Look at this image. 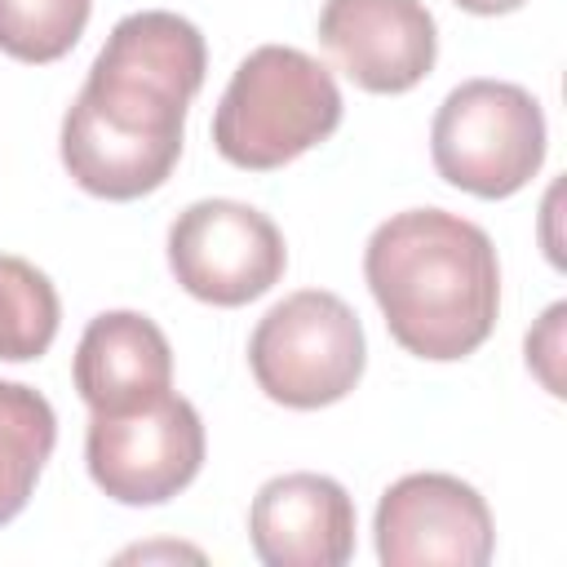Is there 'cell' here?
<instances>
[{
  "mask_svg": "<svg viewBox=\"0 0 567 567\" xmlns=\"http://www.w3.org/2000/svg\"><path fill=\"white\" fill-rule=\"evenodd\" d=\"M248 540L266 567H341L354 554V501L328 474H279L252 496Z\"/></svg>",
  "mask_w": 567,
  "mask_h": 567,
  "instance_id": "cell-10",
  "label": "cell"
},
{
  "mask_svg": "<svg viewBox=\"0 0 567 567\" xmlns=\"http://www.w3.org/2000/svg\"><path fill=\"white\" fill-rule=\"evenodd\" d=\"M204 447L199 412L173 390L124 412H93L84 434L89 474L120 505H164L186 492Z\"/></svg>",
  "mask_w": 567,
  "mask_h": 567,
  "instance_id": "cell-6",
  "label": "cell"
},
{
  "mask_svg": "<svg viewBox=\"0 0 567 567\" xmlns=\"http://www.w3.org/2000/svg\"><path fill=\"white\" fill-rule=\"evenodd\" d=\"M58 319L62 306L49 275L22 257L0 252V359L4 363L40 359L58 337Z\"/></svg>",
  "mask_w": 567,
  "mask_h": 567,
  "instance_id": "cell-13",
  "label": "cell"
},
{
  "mask_svg": "<svg viewBox=\"0 0 567 567\" xmlns=\"http://www.w3.org/2000/svg\"><path fill=\"white\" fill-rule=\"evenodd\" d=\"M563 315H567V306L554 301V306L545 310L540 328L527 332V368H536V377L545 381L549 394H563V377H558V368H554V363H558V350H563V341H558V332H563Z\"/></svg>",
  "mask_w": 567,
  "mask_h": 567,
  "instance_id": "cell-15",
  "label": "cell"
},
{
  "mask_svg": "<svg viewBox=\"0 0 567 567\" xmlns=\"http://www.w3.org/2000/svg\"><path fill=\"white\" fill-rule=\"evenodd\" d=\"M53 443H58L53 403L22 381H0V527L27 509L53 456Z\"/></svg>",
  "mask_w": 567,
  "mask_h": 567,
  "instance_id": "cell-12",
  "label": "cell"
},
{
  "mask_svg": "<svg viewBox=\"0 0 567 567\" xmlns=\"http://www.w3.org/2000/svg\"><path fill=\"white\" fill-rule=\"evenodd\" d=\"M168 270L195 301L235 310L284 279L288 248L261 208L239 199H195L168 226Z\"/></svg>",
  "mask_w": 567,
  "mask_h": 567,
  "instance_id": "cell-7",
  "label": "cell"
},
{
  "mask_svg": "<svg viewBox=\"0 0 567 567\" xmlns=\"http://www.w3.org/2000/svg\"><path fill=\"white\" fill-rule=\"evenodd\" d=\"M319 40L363 93H408L439 58V27L421 0H328Z\"/></svg>",
  "mask_w": 567,
  "mask_h": 567,
  "instance_id": "cell-9",
  "label": "cell"
},
{
  "mask_svg": "<svg viewBox=\"0 0 567 567\" xmlns=\"http://www.w3.org/2000/svg\"><path fill=\"white\" fill-rule=\"evenodd\" d=\"M248 368L261 394L284 408L315 412L341 403L368 368L363 323L337 292L301 288L257 319Z\"/></svg>",
  "mask_w": 567,
  "mask_h": 567,
  "instance_id": "cell-5",
  "label": "cell"
},
{
  "mask_svg": "<svg viewBox=\"0 0 567 567\" xmlns=\"http://www.w3.org/2000/svg\"><path fill=\"white\" fill-rule=\"evenodd\" d=\"M71 377L89 412H124L173 390V346L155 319L102 310L75 346Z\"/></svg>",
  "mask_w": 567,
  "mask_h": 567,
  "instance_id": "cell-11",
  "label": "cell"
},
{
  "mask_svg": "<svg viewBox=\"0 0 567 567\" xmlns=\"http://www.w3.org/2000/svg\"><path fill=\"white\" fill-rule=\"evenodd\" d=\"M363 279L390 337L430 363L474 354L501 315V261L492 239L447 208L385 217L363 248Z\"/></svg>",
  "mask_w": 567,
  "mask_h": 567,
  "instance_id": "cell-2",
  "label": "cell"
},
{
  "mask_svg": "<svg viewBox=\"0 0 567 567\" xmlns=\"http://www.w3.org/2000/svg\"><path fill=\"white\" fill-rule=\"evenodd\" d=\"M456 9H465V13H478V18H496V13H514V9H523L527 0H452Z\"/></svg>",
  "mask_w": 567,
  "mask_h": 567,
  "instance_id": "cell-16",
  "label": "cell"
},
{
  "mask_svg": "<svg viewBox=\"0 0 567 567\" xmlns=\"http://www.w3.org/2000/svg\"><path fill=\"white\" fill-rule=\"evenodd\" d=\"M204 71V35L182 13L142 9L120 18L62 115L71 182L115 204L159 190L182 159L186 111Z\"/></svg>",
  "mask_w": 567,
  "mask_h": 567,
  "instance_id": "cell-1",
  "label": "cell"
},
{
  "mask_svg": "<svg viewBox=\"0 0 567 567\" xmlns=\"http://www.w3.org/2000/svg\"><path fill=\"white\" fill-rule=\"evenodd\" d=\"M377 558L385 567H483L496 549L492 509L456 474H403L377 501Z\"/></svg>",
  "mask_w": 567,
  "mask_h": 567,
  "instance_id": "cell-8",
  "label": "cell"
},
{
  "mask_svg": "<svg viewBox=\"0 0 567 567\" xmlns=\"http://www.w3.org/2000/svg\"><path fill=\"white\" fill-rule=\"evenodd\" d=\"M93 0H0V53L44 66L66 58L84 27Z\"/></svg>",
  "mask_w": 567,
  "mask_h": 567,
  "instance_id": "cell-14",
  "label": "cell"
},
{
  "mask_svg": "<svg viewBox=\"0 0 567 567\" xmlns=\"http://www.w3.org/2000/svg\"><path fill=\"white\" fill-rule=\"evenodd\" d=\"M430 155L447 186L509 199L545 164V111L523 84L465 80L434 111Z\"/></svg>",
  "mask_w": 567,
  "mask_h": 567,
  "instance_id": "cell-4",
  "label": "cell"
},
{
  "mask_svg": "<svg viewBox=\"0 0 567 567\" xmlns=\"http://www.w3.org/2000/svg\"><path fill=\"white\" fill-rule=\"evenodd\" d=\"M337 124L341 89L332 71L292 44H261L235 66L213 111V146L244 173H270L328 142Z\"/></svg>",
  "mask_w": 567,
  "mask_h": 567,
  "instance_id": "cell-3",
  "label": "cell"
}]
</instances>
